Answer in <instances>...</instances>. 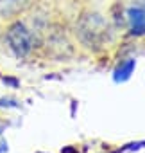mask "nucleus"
Here are the masks:
<instances>
[{
  "instance_id": "1",
  "label": "nucleus",
  "mask_w": 145,
  "mask_h": 153,
  "mask_svg": "<svg viewBox=\"0 0 145 153\" xmlns=\"http://www.w3.org/2000/svg\"><path fill=\"white\" fill-rule=\"evenodd\" d=\"M7 42L11 45V49L18 54V56H25L31 49H32V36L31 33L22 25V24H16L9 29L7 33Z\"/></svg>"
},
{
  "instance_id": "2",
  "label": "nucleus",
  "mask_w": 145,
  "mask_h": 153,
  "mask_svg": "<svg viewBox=\"0 0 145 153\" xmlns=\"http://www.w3.org/2000/svg\"><path fill=\"white\" fill-rule=\"evenodd\" d=\"M27 6V0H0V15L9 16L22 11Z\"/></svg>"
}]
</instances>
